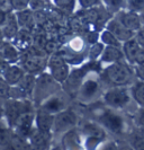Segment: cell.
<instances>
[{"label":"cell","mask_w":144,"mask_h":150,"mask_svg":"<svg viewBox=\"0 0 144 150\" xmlns=\"http://www.w3.org/2000/svg\"><path fill=\"white\" fill-rule=\"evenodd\" d=\"M91 115L108 132L116 135H125L129 132V119L119 111L105 104L91 108Z\"/></svg>","instance_id":"cell-1"},{"label":"cell","mask_w":144,"mask_h":150,"mask_svg":"<svg viewBox=\"0 0 144 150\" xmlns=\"http://www.w3.org/2000/svg\"><path fill=\"white\" fill-rule=\"evenodd\" d=\"M100 79L104 85L112 86H129L135 81L133 67L126 60H121L107 64L100 71Z\"/></svg>","instance_id":"cell-2"},{"label":"cell","mask_w":144,"mask_h":150,"mask_svg":"<svg viewBox=\"0 0 144 150\" xmlns=\"http://www.w3.org/2000/svg\"><path fill=\"white\" fill-rule=\"evenodd\" d=\"M61 89H62L61 83L56 81L53 77L50 75V72L47 70H44L36 76L35 86H34V89L32 93L30 99L36 108L44 99H46L48 96L53 95L55 93H58Z\"/></svg>","instance_id":"cell-3"},{"label":"cell","mask_w":144,"mask_h":150,"mask_svg":"<svg viewBox=\"0 0 144 150\" xmlns=\"http://www.w3.org/2000/svg\"><path fill=\"white\" fill-rule=\"evenodd\" d=\"M47 58L48 55L44 50L37 49L35 46H30L27 51L20 53L18 63L22 66L25 72L37 76L42 71L46 70Z\"/></svg>","instance_id":"cell-4"},{"label":"cell","mask_w":144,"mask_h":150,"mask_svg":"<svg viewBox=\"0 0 144 150\" xmlns=\"http://www.w3.org/2000/svg\"><path fill=\"white\" fill-rule=\"evenodd\" d=\"M103 86L100 77H87L82 80L79 89L77 91L73 99L78 100L80 104H91L95 103L101 95H103Z\"/></svg>","instance_id":"cell-5"},{"label":"cell","mask_w":144,"mask_h":150,"mask_svg":"<svg viewBox=\"0 0 144 150\" xmlns=\"http://www.w3.org/2000/svg\"><path fill=\"white\" fill-rule=\"evenodd\" d=\"M103 103L115 110H124L131 103L129 86H112L103 91Z\"/></svg>","instance_id":"cell-6"},{"label":"cell","mask_w":144,"mask_h":150,"mask_svg":"<svg viewBox=\"0 0 144 150\" xmlns=\"http://www.w3.org/2000/svg\"><path fill=\"white\" fill-rule=\"evenodd\" d=\"M78 125L80 127L79 131L81 135L86 138V148L88 149H95L106 138V130L95 120L79 121Z\"/></svg>","instance_id":"cell-7"},{"label":"cell","mask_w":144,"mask_h":150,"mask_svg":"<svg viewBox=\"0 0 144 150\" xmlns=\"http://www.w3.org/2000/svg\"><path fill=\"white\" fill-rule=\"evenodd\" d=\"M97 63L98 62H96V61H90V63L84 64L81 68H77V69H73V70H70L67 79L61 83L62 90L65 94H68L71 98H74L77 91H78L80 85L82 83V80L86 78V76H88L89 70H91Z\"/></svg>","instance_id":"cell-8"},{"label":"cell","mask_w":144,"mask_h":150,"mask_svg":"<svg viewBox=\"0 0 144 150\" xmlns=\"http://www.w3.org/2000/svg\"><path fill=\"white\" fill-rule=\"evenodd\" d=\"M79 121L80 120H79L78 114L70 107L54 114L52 134L53 137L61 135L71 129L77 128Z\"/></svg>","instance_id":"cell-9"},{"label":"cell","mask_w":144,"mask_h":150,"mask_svg":"<svg viewBox=\"0 0 144 150\" xmlns=\"http://www.w3.org/2000/svg\"><path fill=\"white\" fill-rule=\"evenodd\" d=\"M72 98L70 97L68 94H65L63 90L61 89L58 93H55L53 95L48 96L46 99H44L36 108L42 110L44 112L51 113V114H56V113L70 107V100Z\"/></svg>","instance_id":"cell-10"},{"label":"cell","mask_w":144,"mask_h":150,"mask_svg":"<svg viewBox=\"0 0 144 150\" xmlns=\"http://www.w3.org/2000/svg\"><path fill=\"white\" fill-rule=\"evenodd\" d=\"M46 70L50 72V75L52 76L56 81L62 83L67 79L71 69H70V64L64 60V58L56 52L48 55Z\"/></svg>","instance_id":"cell-11"},{"label":"cell","mask_w":144,"mask_h":150,"mask_svg":"<svg viewBox=\"0 0 144 150\" xmlns=\"http://www.w3.org/2000/svg\"><path fill=\"white\" fill-rule=\"evenodd\" d=\"M34 117H35V110H28L20 113L11 127L13 132L27 140L30 131L34 127Z\"/></svg>","instance_id":"cell-12"},{"label":"cell","mask_w":144,"mask_h":150,"mask_svg":"<svg viewBox=\"0 0 144 150\" xmlns=\"http://www.w3.org/2000/svg\"><path fill=\"white\" fill-rule=\"evenodd\" d=\"M54 137L52 132H45L38 130L35 125L33 127L27 138L30 149H48L53 143Z\"/></svg>","instance_id":"cell-13"},{"label":"cell","mask_w":144,"mask_h":150,"mask_svg":"<svg viewBox=\"0 0 144 150\" xmlns=\"http://www.w3.org/2000/svg\"><path fill=\"white\" fill-rule=\"evenodd\" d=\"M119 22L127 28V30H132V32H136L141 28V26L143 25L142 24V21H141V17H140V14L134 11V10H126L123 9L121 11H118L116 15H114Z\"/></svg>","instance_id":"cell-14"},{"label":"cell","mask_w":144,"mask_h":150,"mask_svg":"<svg viewBox=\"0 0 144 150\" xmlns=\"http://www.w3.org/2000/svg\"><path fill=\"white\" fill-rule=\"evenodd\" d=\"M25 74L22 66L17 63H6L0 69V77H2L9 85H17Z\"/></svg>","instance_id":"cell-15"},{"label":"cell","mask_w":144,"mask_h":150,"mask_svg":"<svg viewBox=\"0 0 144 150\" xmlns=\"http://www.w3.org/2000/svg\"><path fill=\"white\" fill-rule=\"evenodd\" d=\"M105 28L109 30L115 38H117L119 42H122V43L125 42V41H127V40H129V38H134V34H135L134 32L127 30L115 16H113V17L106 23Z\"/></svg>","instance_id":"cell-16"},{"label":"cell","mask_w":144,"mask_h":150,"mask_svg":"<svg viewBox=\"0 0 144 150\" xmlns=\"http://www.w3.org/2000/svg\"><path fill=\"white\" fill-rule=\"evenodd\" d=\"M61 147L63 149H80L81 133L77 128H73L61 134Z\"/></svg>","instance_id":"cell-17"},{"label":"cell","mask_w":144,"mask_h":150,"mask_svg":"<svg viewBox=\"0 0 144 150\" xmlns=\"http://www.w3.org/2000/svg\"><path fill=\"white\" fill-rule=\"evenodd\" d=\"M10 42L20 51V53L25 52L33 45V32L25 28H19Z\"/></svg>","instance_id":"cell-18"},{"label":"cell","mask_w":144,"mask_h":150,"mask_svg":"<svg viewBox=\"0 0 144 150\" xmlns=\"http://www.w3.org/2000/svg\"><path fill=\"white\" fill-rule=\"evenodd\" d=\"M54 114L44 112L42 110L35 108V117H34V125L42 131L45 132H52L53 127Z\"/></svg>","instance_id":"cell-19"},{"label":"cell","mask_w":144,"mask_h":150,"mask_svg":"<svg viewBox=\"0 0 144 150\" xmlns=\"http://www.w3.org/2000/svg\"><path fill=\"white\" fill-rule=\"evenodd\" d=\"M100 62L99 63H113L117 61L125 60L124 59V54L122 51V47L118 46H112V45H105L103 52L100 54Z\"/></svg>","instance_id":"cell-20"},{"label":"cell","mask_w":144,"mask_h":150,"mask_svg":"<svg viewBox=\"0 0 144 150\" xmlns=\"http://www.w3.org/2000/svg\"><path fill=\"white\" fill-rule=\"evenodd\" d=\"M20 58V51L10 41H6L0 47V59L6 63H17Z\"/></svg>","instance_id":"cell-21"},{"label":"cell","mask_w":144,"mask_h":150,"mask_svg":"<svg viewBox=\"0 0 144 150\" xmlns=\"http://www.w3.org/2000/svg\"><path fill=\"white\" fill-rule=\"evenodd\" d=\"M16 16V19L18 23L19 28H25V30H35V22H34V16H33V10L30 8L22 9L14 11Z\"/></svg>","instance_id":"cell-22"},{"label":"cell","mask_w":144,"mask_h":150,"mask_svg":"<svg viewBox=\"0 0 144 150\" xmlns=\"http://www.w3.org/2000/svg\"><path fill=\"white\" fill-rule=\"evenodd\" d=\"M140 44L137 43V41L135 40V38H132L123 42L122 43V51L124 54V59L129 62L131 66L134 64L135 61V57H136L137 52L140 50Z\"/></svg>","instance_id":"cell-23"},{"label":"cell","mask_w":144,"mask_h":150,"mask_svg":"<svg viewBox=\"0 0 144 150\" xmlns=\"http://www.w3.org/2000/svg\"><path fill=\"white\" fill-rule=\"evenodd\" d=\"M1 30H2V33H4V36H5L6 41H11L14 38V36L17 34V32L19 30V26H18L14 10H11L8 14L6 22L4 23V25L1 26Z\"/></svg>","instance_id":"cell-24"},{"label":"cell","mask_w":144,"mask_h":150,"mask_svg":"<svg viewBox=\"0 0 144 150\" xmlns=\"http://www.w3.org/2000/svg\"><path fill=\"white\" fill-rule=\"evenodd\" d=\"M13 138L11 127L5 119L0 120V149H8Z\"/></svg>","instance_id":"cell-25"},{"label":"cell","mask_w":144,"mask_h":150,"mask_svg":"<svg viewBox=\"0 0 144 150\" xmlns=\"http://www.w3.org/2000/svg\"><path fill=\"white\" fill-rule=\"evenodd\" d=\"M129 94L132 99L140 107H144V81L136 80L132 83L129 88Z\"/></svg>","instance_id":"cell-26"},{"label":"cell","mask_w":144,"mask_h":150,"mask_svg":"<svg viewBox=\"0 0 144 150\" xmlns=\"http://www.w3.org/2000/svg\"><path fill=\"white\" fill-rule=\"evenodd\" d=\"M101 2L104 8L113 16L127 7L126 0H101Z\"/></svg>","instance_id":"cell-27"},{"label":"cell","mask_w":144,"mask_h":150,"mask_svg":"<svg viewBox=\"0 0 144 150\" xmlns=\"http://www.w3.org/2000/svg\"><path fill=\"white\" fill-rule=\"evenodd\" d=\"M35 80H36V76L32 75V74H28V72H25L24 76L22 77V79L19 80V83H17V85L27 94V96L30 98V96H32L34 86H35Z\"/></svg>","instance_id":"cell-28"},{"label":"cell","mask_w":144,"mask_h":150,"mask_svg":"<svg viewBox=\"0 0 144 150\" xmlns=\"http://www.w3.org/2000/svg\"><path fill=\"white\" fill-rule=\"evenodd\" d=\"M51 4L64 14L71 15L72 13H74L77 0H51Z\"/></svg>","instance_id":"cell-29"},{"label":"cell","mask_w":144,"mask_h":150,"mask_svg":"<svg viewBox=\"0 0 144 150\" xmlns=\"http://www.w3.org/2000/svg\"><path fill=\"white\" fill-rule=\"evenodd\" d=\"M129 146L133 149L144 150V135L138 130L133 131L129 134Z\"/></svg>","instance_id":"cell-30"},{"label":"cell","mask_w":144,"mask_h":150,"mask_svg":"<svg viewBox=\"0 0 144 150\" xmlns=\"http://www.w3.org/2000/svg\"><path fill=\"white\" fill-rule=\"evenodd\" d=\"M99 38L101 40V43L104 45H112V46H118L122 47V42H119L114 35L108 30L104 28V30L99 34Z\"/></svg>","instance_id":"cell-31"},{"label":"cell","mask_w":144,"mask_h":150,"mask_svg":"<svg viewBox=\"0 0 144 150\" xmlns=\"http://www.w3.org/2000/svg\"><path fill=\"white\" fill-rule=\"evenodd\" d=\"M105 45L103 44L101 42H96L93 44H90V47L88 49V54L87 57L89 58L90 61H96L100 57V54L103 52Z\"/></svg>","instance_id":"cell-32"},{"label":"cell","mask_w":144,"mask_h":150,"mask_svg":"<svg viewBox=\"0 0 144 150\" xmlns=\"http://www.w3.org/2000/svg\"><path fill=\"white\" fill-rule=\"evenodd\" d=\"M61 46H62V44L59 42L58 38H48L46 41L45 45H44V51H45L47 55H51L53 53L58 52L60 50Z\"/></svg>","instance_id":"cell-33"},{"label":"cell","mask_w":144,"mask_h":150,"mask_svg":"<svg viewBox=\"0 0 144 150\" xmlns=\"http://www.w3.org/2000/svg\"><path fill=\"white\" fill-rule=\"evenodd\" d=\"M11 99H25V98H30L27 96V94L18 85H10V88H9V97Z\"/></svg>","instance_id":"cell-34"},{"label":"cell","mask_w":144,"mask_h":150,"mask_svg":"<svg viewBox=\"0 0 144 150\" xmlns=\"http://www.w3.org/2000/svg\"><path fill=\"white\" fill-rule=\"evenodd\" d=\"M51 5H52L51 1H47V0H30L28 8H30L33 11L34 10H45Z\"/></svg>","instance_id":"cell-35"},{"label":"cell","mask_w":144,"mask_h":150,"mask_svg":"<svg viewBox=\"0 0 144 150\" xmlns=\"http://www.w3.org/2000/svg\"><path fill=\"white\" fill-rule=\"evenodd\" d=\"M80 35H82V38H84L86 43H88V44H93V43L98 42L99 30H87V32H84V33L80 34Z\"/></svg>","instance_id":"cell-36"},{"label":"cell","mask_w":144,"mask_h":150,"mask_svg":"<svg viewBox=\"0 0 144 150\" xmlns=\"http://www.w3.org/2000/svg\"><path fill=\"white\" fill-rule=\"evenodd\" d=\"M30 0H8L10 7H11V9H13L14 11L28 8V6H30Z\"/></svg>","instance_id":"cell-37"},{"label":"cell","mask_w":144,"mask_h":150,"mask_svg":"<svg viewBox=\"0 0 144 150\" xmlns=\"http://www.w3.org/2000/svg\"><path fill=\"white\" fill-rule=\"evenodd\" d=\"M9 88L10 85L2 77H0V100H5L9 97Z\"/></svg>","instance_id":"cell-38"},{"label":"cell","mask_w":144,"mask_h":150,"mask_svg":"<svg viewBox=\"0 0 144 150\" xmlns=\"http://www.w3.org/2000/svg\"><path fill=\"white\" fill-rule=\"evenodd\" d=\"M127 7L131 10H134L136 13H141L144 10V0H126Z\"/></svg>","instance_id":"cell-39"},{"label":"cell","mask_w":144,"mask_h":150,"mask_svg":"<svg viewBox=\"0 0 144 150\" xmlns=\"http://www.w3.org/2000/svg\"><path fill=\"white\" fill-rule=\"evenodd\" d=\"M81 9H87V8L96 7L101 5V0H77Z\"/></svg>","instance_id":"cell-40"},{"label":"cell","mask_w":144,"mask_h":150,"mask_svg":"<svg viewBox=\"0 0 144 150\" xmlns=\"http://www.w3.org/2000/svg\"><path fill=\"white\" fill-rule=\"evenodd\" d=\"M133 71L135 78H137V80H142L144 81V64H133Z\"/></svg>","instance_id":"cell-41"},{"label":"cell","mask_w":144,"mask_h":150,"mask_svg":"<svg viewBox=\"0 0 144 150\" xmlns=\"http://www.w3.org/2000/svg\"><path fill=\"white\" fill-rule=\"evenodd\" d=\"M134 38H135V40L137 41V43L140 44V46H141V47H144V24L141 26L140 30L135 32Z\"/></svg>","instance_id":"cell-42"},{"label":"cell","mask_w":144,"mask_h":150,"mask_svg":"<svg viewBox=\"0 0 144 150\" xmlns=\"http://www.w3.org/2000/svg\"><path fill=\"white\" fill-rule=\"evenodd\" d=\"M137 127H144V107H140V110L135 114Z\"/></svg>","instance_id":"cell-43"},{"label":"cell","mask_w":144,"mask_h":150,"mask_svg":"<svg viewBox=\"0 0 144 150\" xmlns=\"http://www.w3.org/2000/svg\"><path fill=\"white\" fill-rule=\"evenodd\" d=\"M135 63H136V64H144V47H140L136 57H135L134 64H135Z\"/></svg>","instance_id":"cell-44"},{"label":"cell","mask_w":144,"mask_h":150,"mask_svg":"<svg viewBox=\"0 0 144 150\" xmlns=\"http://www.w3.org/2000/svg\"><path fill=\"white\" fill-rule=\"evenodd\" d=\"M11 11V9H5V8H2V9H0V27L4 25V23L6 22V19H7L8 17V14Z\"/></svg>","instance_id":"cell-45"},{"label":"cell","mask_w":144,"mask_h":150,"mask_svg":"<svg viewBox=\"0 0 144 150\" xmlns=\"http://www.w3.org/2000/svg\"><path fill=\"white\" fill-rule=\"evenodd\" d=\"M2 8H5V9H11L9 2H8V0H0V9H2Z\"/></svg>","instance_id":"cell-46"},{"label":"cell","mask_w":144,"mask_h":150,"mask_svg":"<svg viewBox=\"0 0 144 150\" xmlns=\"http://www.w3.org/2000/svg\"><path fill=\"white\" fill-rule=\"evenodd\" d=\"M6 42V40H5V36H4V33H2V30H1V27H0V47L2 46V44Z\"/></svg>","instance_id":"cell-47"},{"label":"cell","mask_w":144,"mask_h":150,"mask_svg":"<svg viewBox=\"0 0 144 150\" xmlns=\"http://www.w3.org/2000/svg\"><path fill=\"white\" fill-rule=\"evenodd\" d=\"M5 119L4 117V105H2V100H0V120Z\"/></svg>","instance_id":"cell-48"},{"label":"cell","mask_w":144,"mask_h":150,"mask_svg":"<svg viewBox=\"0 0 144 150\" xmlns=\"http://www.w3.org/2000/svg\"><path fill=\"white\" fill-rule=\"evenodd\" d=\"M137 130H138V131L144 135V127H137Z\"/></svg>","instance_id":"cell-49"},{"label":"cell","mask_w":144,"mask_h":150,"mask_svg":"<svg viewBox=\"0 0 144 150\" xmlns=\"http://www.w3.org/2000/svg\"><path fill=\"white\" fill-rule=\"evenodd\" d=\"M47 1H51V0H47Z\"/></svg>","instance_id":"cell-50"}]
</instances>
